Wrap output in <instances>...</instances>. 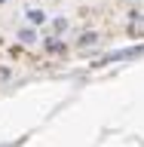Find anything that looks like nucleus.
Returning <instances> with one entry per match:
<instances>
[{
	"mask_svg": "<svg viewBox=\"0 0 144 147\" xmlns=\"http://www.w3.org/2000/svg\"><path fill=\"white\" fill-rule=\"evenodd\" d=\"M129 31H132V34H144V18H135V22H132V28H129Z\"/></svg>",
	"mask_w": 144,
	"mask_h": 147,
	"instance_id": "1",
	"label": "nucleus"
}]
</instances>
